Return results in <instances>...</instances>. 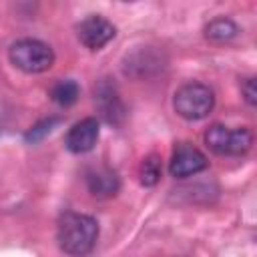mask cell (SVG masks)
Masks as SVG:
<instances>
[{
    "instance_id": "obj_11",
    "label": "cell",
    "mask_w": 257,
    "mask_h": 257,
    "mask_svg": "<svg viewBox=\"0 0 257 257\" xmlns=\"http://www.w3.org/2000/svg\"><path fill=\"white\" fill-rule=\"evenodd\" d=\"M78 94H80V86L76 84V80L72 78H64V80H58L52 88H50V96L56 104L60 106H70L78 100Z\"/></svg>"
},
{
    "instance_id": "obj_4",
    "label": "cell",
    "mask_w": 257,
    "mask_h": 257,
    "mask_svg": "<svg viewBox=\"0 0 257 257\" xmlns=\"http://www.w3.org/2000/svg\"><path fill=\"white\" fill-rule=\"evenodd\" d=\"M205 143L207 147L217 155L227 157H241L245 155L253 145V135L249 128H229L225 124H211L205 131Z\"/></svg>"
},
{
    "instance_id": "obj_6",
    "label": "cell",
    "mask_w": 257,
    "mask_h": 257,
    "mask_svg": "<svg viewBox=\"0 0 257 257\" xmlns=\"http://www.w3.org/2000/svg\"><path fill=\"white\" fill-rule=\"evenodd\" d=\"M114 24L100 14H90L76 26V36L88 50H100L114 38Z\"/></svg>"
},
{
    "instance_id": "obj_1",
    "label": "cell",
    "mask_w": 257,
    "mask_h": 257,
    "mask_svg": "<svg viewBox=\"0 0 257 257\" xmlns=\"http://www.w3.org/2000/svg\"><path fill=\"white\" fill-rule=\"evenodd\" d=\"M56 241L66 255L84 257L94 249L98 241V223L90 215L66 211L58 217Z\"/></svg>"
},
{
    "instance_id": "obj_2",
    "label": "cell",
    "mask_w": 257,
    "mask_h": 257,
    "mask_svg": "<svg viewBox=\"0 0 257 257\" xmlns=\"http://www.w3.org/2000/svg\"><path fill=\"white\" fill-rule=\"evenodd\" d=\"M175 112L185 120H201L215 108V92L203 82H187L173 96Z\"/></svg>"
},
{
    "instance_id": "obj_9",
    "label": "cell",
    "mask_w": 257,
    "mask_h": 257,
    "mask_svg": "<svg viewBox=\"0 0 257 257\" xmlns=\"http://www.w3.org/2000/svg\"><path fill=\"white\" fill-rule=\"evenodd\" d=\"M86 187L90 191V195L98 197V199H108V197H114L118 193V187H120V181H118V175L116 171H112L110 167L106 165H96V167H90L86 171Z\"/></svg>"
},
{
    "instance_id": "obj_8",
    "label": "cell",
    "mask_w": 257,
    "mask_h": 257,
    "mask_svg": "<svg viewBox=\"0 0 257 257\" xmlns=\"http://www.w3.org/2000/svg\"><path fill=\"white\" fill-rule=\"evenodd\" d=\"M94 102L98 104V110L106 122L118 124L124 118V104H122L114 84H110L106 78L102 82H98V86L94 88Z\"/></svg>"
},
{
    "instance_id": "obj_7",
    "label": "cell",
    "mask_w": 257,
    "mask_h": 257,
    "mask_svg": "<svg viewBox=\"0 0 257 257\" xmlns=\"http://www.w3.org/2000/svg\"><path fill=\"white\" fill-rule=\"evenodd\" d=\"M98 137H100L98 120L94 116H86L68 128V133L64 137V147L74 155H82V153H88L94 149Z\"/></svg>"
},
{
    "instance_id": "obj_13",
    "label": "cell",
    "mask_w": 257,
    "mask_h": 257,
    "mask_svg": "<svg viewBox=\"0 0 257 257\" xmlns=\"http://www.w3.org/2000/svg\"><path fill=\"white\" fill-rule=\"evenodd\" d=\"M58 120L60 118H56V116H52V118H46V120H40L38 124H34L28 133H26V141L28 143H36V141H40V139H44L46 135H50L52 133V128L58 124Z\"/></svg>"
},
{
    "instance_id": "obj_5",
    "label": "cell",
    "mask_w": 257,
    "mask_h": 257,
    "mask_svg": "<svg viewBox=\"0 0 257 257\" xmlns=\"http://www.w3.org/2000/svg\"><path fill=\"white\" fill-rule=\"evenodd\" d=\"M209 167V161L205 153H201L191 143H177L173 149V157L169 163V173L175 179H187L193 177Z\"/></svg>"
},
{
    "instance_id": "obj_14",
    "label": "cell",
    "mask_w": 257,
    "mask_h": 257,
    "mask_svg": "<svg viewBox=\"0 0 257 257\" xmlns=\"http://www.w3.org/2000/svg\"><path fill=\"white\" fill-rule=\"evenodd\" d=\"M241 92H243V96H245L249 106L257 104V88H255V78L253 76H249V78H245L241 82Z\"/></svg>"
},
{
    "instance_id": "obj_10",
    "label": "cell",
    "mask_w": 257,
    "mask_h": 257,
    "mask_svg": "<svg viewBox=\"0 0 257 257\" xmlns=\"http://www.w3.org/2000/svg\"><path fill=\"white\" fill-rule=\"evenodd\" d=\"M239 34V26L225 16L213 18L207 26H205V36L213 42H229Z\"/></svg>"
},
{
    "instance_id": "obj_3",
    "label": "cell",
    "mask_w": 257,
    "mask_h": 257,
    "mask_svg": "<svg viewBox=\"0 0 257 257\" xmlns=\"http://www.w3.org/2000/svg\"><path fill=\"white\" fill-rule=\"evenodd\" d=\"M8 58L22 72L40 74L54 64V50L38 38H20L8 48Z\"/></svg>"
},
{
    "instance_id": "obj_12",
    "label": "cell",
    "mask_w": 257,
    "mask_h": 257,
    "mask_svg": "<svg viewBox=\"0 0 257 257\" xmlns=\"http://www.w3.org/2000/svg\"><path fill=\"white\" fill-rule=\"evenodd\" d=\"M161 173H163V167H161V159L157 155H151V157L143 159V163L139 167V179L145 187L157 185L159 179H161Z\"/></svg>"
}]
</instances>
